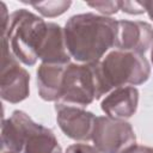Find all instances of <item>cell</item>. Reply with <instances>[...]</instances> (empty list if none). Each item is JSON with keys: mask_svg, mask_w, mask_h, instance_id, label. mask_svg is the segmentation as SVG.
Here are the masks:
<instances>
[{"mask_svg": "<svg viewBox=\"0 0 153 153\" xmlns=\"http://www.w3.org/2000/svg\"><path fill=\"white\" fill-rule=\"evenodd\" d=\"M63 33L72 57L82 63H94L116 47L117 20L94 13L75 14L66 23Z\"/></svg>", "mask_w": 153, "mask_h": 153, "instance_id": "cell-1", "label": "cell"}, {"mask_svg": "<svg viewBox=\"0 0 153 153\" xmlns=\"http://www.w3.org/2000/svg\"><path fill=\"white\" fill-rule=\"evenodd\" d=\"M2 148L19 153H61L54 133L36 122L25 112L16 110L2 122Z\"/></svg>", "mask_w": 153, "mask_h": 153, "instance_id": "cell-2", "label": "cell"}, {"mask_svg": "<svg viewBox=\"0 0 153 153\" xmlns=\"http://www.w3.org/2000/svg\"><path fill=\"white\" fill-rule=\"evenodd\" d=\"M45 27L47 23L42 18L22 8L8 17V25L2 33V41L17 60L32 66L38 59V48Z\"/></svg>", "mask_w": 153, "mask_h": 153, "instance_id": "cell-3", "label": "cell"}, {"mask_svg": "<svg viewBox=\"0 0 153 153\" xmlns=\"http://www.w3.org/2000/svg\"><path fill=\"white\" fill-rule=\"evenodd\" d=\"M98 69L105 94L112 88L143 84L151 73L149 63L142 54L120 49L99 61Z\"/></svg>", "mask_w": 153, "mask_h": 153, "instance_id": "cell-4", "label": "cell"}, {"mask_svg": "<svg viewBox=\"0 0 153 153\" xmlns=\"http://www.w3.org/2000/svg\"><path fill=\"white\" fill-rule=\"evenodd\" d=\"M105 94L103 82L100 79L98 62L66 66L60 103L84 108L91 104L94 99H99Z\"/></svg>", "mask_w": 153, "mask_h": 153, "instance_id": "cell-5", "label": "cell"}, {"mask_svg": "<svg viewBox=\"0 0 153 153\" xmlns=\"http://www.w3.org/2000/svg\"><path fill=\"white\" fill-rule=\"evenodd\" d=\"M92 141L100 153H122L134 145L135 133L124 120L99 116L96 118Z\"/></svg>", "mask_w": 153, "mask_h": 153, "instance_id": "cell-6", "label": "cell"}, {"mask_svg": "<svg viewBox=\"0 0 153 153\" xmlns=\"http://www.w3.org/2000/svg\"><path fill=\"white\" fill-rule=\"evenodd\" d=\"M29 73L22 68L17 57L2 41L1 60V97L10 103H18L29 96Z\"/></svg>", "mask_w": 153, "mask_h": 153, "instance_id": "cell-7", "label": "cell"}, {"mask_svg": "<svg viewBox=\"0 0 153 153\" xmlns=\"http://www.w3.org/2000/svg\"><path fill=\"white\" fill-rule=\"evenodd\" d=\"M56 121L61 130L71 139L87 141L92 139L96 116L80 106L59 103L55 106Z\"/></svg>", "mask_w": 153, "mask_h": 153, "instance_id": "cell-8", "label": "cell"}, {"mask_svg": "<svg viewBox=\"0 0 153 153\" xmlns=\"http://www.w3.org/2000/svg\"><path fill=\"white\" fill-rule=\"evenodd\" d=\"M153 45V27L140 20H118L116 47L120 50L137 54L146 53Z\"/></svg>", "mask_w": 153, "mask_h": 153, "instance_id": "cell-9", "label": "cell"}, {"mask_svg": "<svg viewBox=\"0 0 153 153\" xmlns=\"http://www.w3.org/2000/svg\"><path fill=\"white\" fill-rule=\"evenodd\" d=\"M38 59L43 63L67 65L71 55L68 53L63 29L55 23H47V27L38 48Z\"/></svg>", "mask_w": 153, "mask_h": 153, "instance_id": "cell-10", "label": "cell"}, {"mask_svg": "<svg viewBox=\"0 0 153 153\" xmlns=\"http://www.w3.org/2000/svg\"><path fill=\"white\" fill-rule=\"evenodd\" d=\"M139 103V91L134 86H124L112 90L102 102V110L106 116L124 120L131 117Z\"/></svg>", "mask_w": 153, "mask_h": 153, "instance_id": "cell-11", "label": "cell"}, {"mask_svg": "<svg viewBox=\"0 0 153 153\" xmlns=\"http://www.w3.org/2000/svg\"><path fill=\"white\" fill-rule=\"evenodd\" d=\"M67 65L42 63L39 66L37 69V87L42 99L48 102L60 99L63 73Z\"/></svg>", "mask_w": 153, "mask_h": 153, "instance_id": "cell-12", "label": "cell"}, {"mask_svg": "<svg viewBox=\"0 0 153 153\" xmlns=\"http://www.w3.org/2000/svg\"><path fill=\"white\" fill-rule=\"evenodd\" d=\"M30 6L36 8L44 17H56L65 13L69 6L71 1H45V2H27Z\"/></svg>", "mask_w": 153, "mask_h": 153, "instance_id": "cell-13", "label": "cell"}, {"mask_svg": "<svg viewBox=\"0 0 153 153\" xmlns=\"http://www.w3.org/2000/svg\"><path fill=\"white\" fill-rule=\"evenodd\" d=\"M87 6L96 8L103 14H114L120 10V1H96L87 2Z\"/></svg>", "mask_w": 153, "mask_h": 153, "instance_id": "cell-14", "label": "cell"}, {"mask_svg": "<svg viewBox=\"0 0 153 153\" xmlns=\"http://www.w3.org/2000/svg\"><path fill=\"white\" fill-rule=\"evenodd\" d=\"M120 10L129 14H141L146 12L142 4L137 1H120Z\"/></svg>", "mask_w": 153, "mask_h": 153, "instance_id": "cell-15", "label": "cell"}, {"mask_svg": "<svg viewBox=\"0 0 153 153\" xmlns=\"http://www.w3.org/2000/svg\"><path fill=\"white\" fill-rule=\"evenodd\" d=\"M66 153H100L96 147L88 146L86 143H75L67 148Z\"/></svg>", "mask_w": 153, "mask_h": 153, "instance_id": "cell-16", "label": "cell"}, {"mask_svg": "<svg viewBox=\"0 0 153 153\" xmlns=\"http://www.w3.org/2000/svg\"><path fill=\"white\" fill-rule=\"evenodd\" d=\"M122 153H153V147L141 146V145H131L126 148Z\"/></svg>", "mask_w": 153, "mask_h": 153, "instance_id": "cell-17", "label": "cell"}, {"mask_svg": "<svg viewBox=\"0 0 153 153\" xmlns=\"http://www.w3.org/2000/svg\"><path fill=\"white\" fill-rule=\"evenodd\" d=\"M141 4H142V6H143L145 11L148 13L149 18L153 20V1H143V2H141Z\"/></svg>", "mask_w": 153, "mask_h": 153, "instance_id": "cell-18", "label": "cell"}, {"mask_svg": "<svg viewBox=\"0 0 153 153\" xmlns=\"http://www.w3.org/2000/svg\"><path fill=\"white\" fill-rule=\"evenodd\" d=\"M151 59H152V62H153V48H152V51H151Z\"/></svg>", "mask_w": 153, "mask_h": 153, "instance_id": "cell-19", "label": "cell"}, {"mask_svg": "<svg viewBox=\"0 0 153 153\" xmlns=\"http://www.w3.org/2000/svg\"><path fill=\"white\" fill-rule=\"evenodd\" d=\"M2 153H16V152H2Z\"/></svg>", "mask_w": 153, "mask_h": 153, "instance_id": "cell-20", "label": "cell"}]
</instances>
